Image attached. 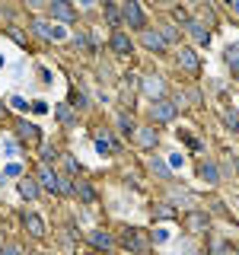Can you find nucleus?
I'll use <instances>...</instances> for the list:
<instances>
[{
	"instance_id": "4be33fe9",
	"label": "nucleus",
	"mask_w": 239,
	"mask_h": 255,
	"mask_svg": "<svg viewBox=\"0 0 239 255\" xmlns=\"http://www.w3.org/2000/svg\"><path fill=\"white\" fill-rule=\"evenodd\" d=\"M74 191H77L80 198H83L86 204H96V191H93L90 185H86V182H77V185H74Z\"/></svg>"
},
{
	"instance_id": "423d86ee",
	"label": "nucleus",
	"mask_w": 239,
	"mask_h": 255,
	"mask_svg": "<svg viewBox=\"0 0 239 255\" xmlns=\"http://www.w3.org/2000/svg\"><path fill=\"white\" fill-rule=\"evenodd\" d=\"M32 29H35L42 38H48V42H64V38H67V29H61V26H51V22H45V19L32 22Z\"/></svg>"
},
{
	"instance_id": "4468645a",
	"label": "nucleus",
	"mask_w": 239,
	"mask_h": 255,
	"mask_svg": "<svg viewBox=\"0 0 239 255\" xmlns=\"http://www.w3.org/2000/svg\"><path fill=\"white\" fill-rule=\"evenodd\" d=\"M185 29H188V35H191V38H195V42H201V45H207V42H211V32H207V29H204V22H198V19H191V22H188V26H185Z\"/></svg>"
},
{
	"instance_id": "dca6fc26",
	"label": "nucleus",
	"mask_w": 239,
	"mask_h": 255,
	"mask_svg": "<svg viewBox=\"0 0 239 255\" xmlns=\"http://www.w3.org/2000/svg\"><path fill=\"white\" fill-rule=\"evenodd\" d=\"M134 137H137V143L140 147H156V128H137V131H134Z\"/></svg>"
},
{
	"instance_id": "1a4fd4ad",
	"label": "nucleus",
	"mask_w": 239,
	"mask_h": 255,
	"mask_svg": "<svg viewBox=\"0 0 239 255\" xmlns=\"http://www.w3.org/2000/svg\"><path fill=\"white\" fill-rule=\"evenodd\" d=\"M175 58H179V67L188 70V74H198V70H201V61H198V54L191 51V48H179Z\"/></svg>"
},
{
	"instance_id": "7c9ffc66",
	"label": "nucleus",
	"mask_w": 239,
	"mask_h": 255,
	"mask_svg": "<svg viewBox=\"0 0 239 255\" xmlns=\"http://www.w3.org/2000/svg\"><path fill=\"white\" fill-rule=\"evenodd\" d=\"M32 112H35V115H45V112H48V102L45 99H32Z\"/></svg>"
},
{
	"instance_id": "393cba45",
	"label": "nucleus",
	"mask_w": 239,
	"mask_h": 255,
	"mask_svg": "<svg viewBox=\"0 0 239 255\" xmlns=\"http://www.w3.org/2000/svg\"><path fill=\"white\" fill-rule=\"evenodd\" d=\"M106 19L112 22V26H118V22H121V13H118L115 3H106Z\"/></svg>"
},
{
	"instance_id": "de8ad7c7",
	"label": "nucleus",
	"mask_w": 239,
	"mask_h": 255,
	"mask_svg": "<svg viewBox=\"0 0 239 255\" xmlns=\"http://www.w3.org/2000/svg\"><path fill=\"white\" fill-rule=\"evenodd\" d=\"M223 3H233V0H223Z\"/></svg>"
},
{
	"instance_id": "20e7f679",
	"label": "nucleus",
	"mask_w": 239,
	"mask_h": 255,
	"mask_svg": "<svg viewBox=\"0 0 239 255\" xmlns=\"http://www.w3.org/2000/svg\"><path fill=\"white\" fill-rule=\"evenodd\" d=\"M16 137H19L26 147H38L42 143V134H38V125H32V122H26V118H19L16 122Z\"/></svg>"
},
{
	"instance_id": "58836bf2",
	"label": "nucleus",
	"mask_w": 239,
	"mask_h": 255,
	"mask_svg": "<svg viewBox=\"0 0 239 255\" xmlns=\"http://www.w3.org/2000/svg\"><path fill=\"white\" fill-rule=\"evenodd\" d=\"M175 19H179V22H185V26H188V22H191V16H188L185 10H175Z\"/></svg>"
},
{
	"instance_id": "7ed1b4c3",
	"label": "nucleus",
	"mask_w": 239,
	"mask_h": 255,
	"mask_svg": "<svg viewBox=\"0 0 239 255\" xmlns=\"http://www.w3.org/2000/svg\"><path fill=\"white\" fill-rule=\"evenodd\" d=\"M175 115H179V102H172V99H153L150 102V118L153 122H172Z\"/></svg>"
},
{
	"instance_id": "c756f323",
	"label": "nucleus",
	"mask_w": 239,
	"mask_h": 255,
	"mask_svg": "<svg viewBox=\"0 0 239 255\" xmlns=\"http://www.w3.org/2000/svg\"><path fill=\"white\" fill-rule=\"evenodd\" d=\"M223 122L230 125V131H239V115H236V112H227V115H223Z\"/></svg>"
},
{
	"instance_id": "5701e85b",
	"label": "nucleus",
	"mask_w": 239,
	"mask_h": 255,
	"mask_svg": "<svg viewBox=\"0 0 239 255\" xmlns=\"http://www.w3.org/2000/svg\"><path fill=\"white\" fill-rule=\"evenodd\" d=\"M58 118H61V125H74V106L64 102V106L58 109Z\"/></svg>"
},
{
	"instance_id": "0eeeda50",
	"label": "nucleus",
	"mask_w": 239,
	"mask_h": 255,
	"mask_svg": "<svg viewBox=\"0 0 239 255\" xmlns=\"http://www.w3.org/2000/svg\"><path fill=\"white\" fill-rule=\"evenodd\" d=\"M182 223H185L188 233H204V230L211 227V217H207L204 211H191V214H185V220H182Z\"/></svg>"
},
{
	"instance_id": "2f4dec72",
	"label": "nucleus",
	"mask_w": 239,
	"mask_h": 255,
	"mask_svg": "<svg viewBox=\"0 0 239 255\" xmlns=\"http://www.w3.org/2000/svg\"><path fill=\"white\" fill-rule=\"evenodd\" d=\"M77 48H83L86 54H93V45H90V38H86V35H77Z\"/></svg>"
},
{
	"instance_id": "6e6552de",
	"label": "nucleus",
	"mask_w": 239,
	"mask_h": 255,
	"mask_svg": "<svg viewBox=\"0 0 239 255\" xmlns=\"http://www.w3.org/2000/svg\"><path fill=\"white\" fill-rule=\"evenodd\" d=\"M109 48L118 54V58H124V54H131V38H127V32H121V29H115L112 32V38H109Z\"/></svg>"
},
{
	"instance_id": "79ce46f5",
	"label": "nucleus",
	"mask_w": 239,
	"mask_h": 255,
	"mask_svg": "<svg viewBox=\"0 0 239 255\" xmlns=\"http://www.w3.org/2000/svg\"><path fill=\"white\" fill-rule=\"evenodd\" d=\"M54 156H58V150H54V147H45V163H51Z\"/></svg>"
},
{
	"instance_id": "a211bd4d",
	"label": "nucleus",
	"mask_w": 239,
	"mask_h": 255,
	"mask_svg": "<svg viewBox=\"0 0 239 255\" xmlns=\"http://www.w3.org/2000/svg\"><path fill=\"white\" fill-rule=\"evenodd\" d=\"M118 131H121L124 137H134V131H137V122H134L131 115H124V112H121V115H118Z\"/></svg>"
},
{
	"instance_id": "f257e3e1",
	"label": "nucleus",
	"mask_w": 239,
	"mask_h": 255,
	"mask_svg": "<svg viewBox=\"0 0 239 255\" xmlns=\"http://www.w3.org/2000/svg\"><path fill=\"white\" fill-rule=\"evenodd\" d=\"M118 243H121L127 252H137V255L150 249V239L143 236V230H137V227H127V230H121V236H118Z\"/></svg>"
},
{
	"instance_id": "f704fd0d",
	"label": "nucleus",
	"mask_w": 239,
	"mask_h": 255,
	"mask_svg": "<svg viewBox=\"0 0 239 255\" xmlns=\"http://www.w3.org/2000/svg\"><path fill=\"white\" fill-rule=\"evenodd\" d=\"M156 217H163V220H166V217H172V207H166V204H159V207H156Z\"/></svg>"
},
{
	"instance_id": "cd10ccee",
	"label": "nucleus",
	"mask_w": 239,
	"mask_h": 255,
	"mask_svg": "<svg viewBox=\"0 0 239 255\" xmlns=\"http://www.w3.org/2000/svg\"><path fill=\"white\" fill-rule=\"evenodd\" d=\"M175 134H179V137H182V140H185V143H188V147H191V150H201V140H195V137H191V134H188V131H182V128H179V131H175Z\"/></svg>"
},
{
	"instance_id": "4c0bfd02",
	"label": "nucleus",
	"mask_w": 239,
	"mask_h": 255,
	"mask_svg": "<svg viewBox=\"0 0 239 255\" xmlns=\"http://www.w3.org/2000/svg\"><path fill=\"white\" fill-rule=\"evenodd\" d=\"M159 35H163L166 42H172V38H175V29H172V26H163V32H159Z\"/></svg>"
},
{
	"instance_id": "9d476101",
	"label": "nucleus",
	"mask_w": 239,
	"mask_h": 255,
	"mask_svg": "<svg viewBox=\"0 0 239 255\" xmlns=\"http://www.w3.org/2000/svg\"><path fill=\"white\" fill-rule=\"evenodd\" d=\"M35 179H38V185H42V188H48V191H58V172H54L48 163L38 166V175H35Z\"/></svg>"
},
{
	"instance_id": "f8f14e48",
	"label": "nucleus",
	"mask_w": 239,
	"mask_h": 255,
	"mask_svg": "<svg viewBox=\"0 0 239 255\" xmlns=\"http://www.w3.org/2000/svg\"><path fill=\"white\" fill-rule=\"evenodd\" d=\"M22 227H26L29 236H35V239L45 236V220L38 217V214H26V217H22Z\"/></svg>"
},
{
	"instance_id": "72a5a7b5",
	"label": "nucleus",
	"mask_w": 239,
	"mask_h": 255,
	"mask_svg": "<svg viewBox=\"0 0 239 255\" xmlns=\"http://www.w3.org/2000/svg\"><path fill=\"white\" fill-rule=\"evenodd\" d=\"M3 175H22V166H19V163H10V166L3 169Z\"/></svg>"
},
{
	"instance_id": "39448f33",
	"label": "nucleus",
	"mask_w": 239,
	"mask_h": 255,
	"mask_svg": "<svg viewBox=\"0 0 239 255\" xmlns=\"http://www.w3.org/2000/svg\"><path fill=\"white\" fill-rule=\"evenodd\" d=\"M48 13H51L54 19H61V22H74L77 19V10H74L70 0H48Z\"/></svg>"
},
{
	"instance_id": "6ab92c4d",
	"label": "nucleus",
	"mask_w": 239,
	"mask_h": 255,
	"mask_svg": "<svg viewBox=\"0 0 239 255\" xmlns=\"http://www.w3.org/2000/svg\"><path fill=\"white\" fill-rule=\"evenodd\" d=\"M223 58H227L230 70H233V74H239V45H227V48H223Z\"/></svg>"
},
{
	"instance_id": "2eb2a0df",
	"label": "nucleus",
	"mask_w": 239,
	"mask_h": 255,
	"mask_svg": "<svg viewBox=\"0 0 239 255\" xmlns=\"http://www.w3.org/2000/svg\"><path fill=\"white\" fill-rule=\"evenodd\" d=\"M198 172H201V179L207 182V185H217L220 182V169H217V163H211V159H204Z\"/></svg>"
},
{
	"instance_id": "a18cd8bd",
	"label": "nucleus",
	"mask_w": 239,
	"mask_h": 255,
	"mask_svg": "<svg viewBox=\"0 0 239 255\" xmlns=\"http://www.w3.org/2000/svg\"><path fill=\"white\" fill-rule=\"evenodd\" d=\"M0 67H3V54H0Z\"/></svg>"
},
{
	"instance_id": "b1692460",
	"label": "nucleus",
	"mask_w": 239,
	"mask_h": 255,
	"mask_svg": "<svg viewBox=\"0 0 239 255\" xmlns=\"http://www.w3.org/2000/svg\"><path fill=\"white\" fill-rule=\"evenodd\" d=\"M70 106H74V109H86V106H90V102H86V93L83 90H74V96H70Z\"/></svg>"
},
{
	"instance_id": "f3484780",
	"label": "nucleus",
	"mask_w": 239,
	"mask_h": 255,
	"mask_svg": "<svg viewBox=\"0 0 239 255\" xmlns=\"http://www.w3.org/2000/svg\"><path fill=\"white\" fill-rule=\"evenodd\" d=\"M143 93H147L150 96V99H153V96H156V99H159V93H163V80H159L156 74H150V77H143Z\"/></svg>"
},
{
	"instance_id": "c85d7f7f",
	"label": "nucleus",
	"mask_w": 239,
	"mask_h": 255,
	"mask_svg": "<svg viewBox=\"0 0 239 255\" xmlns=\"http://www.w3.org/2000/svg\"><path fill=\"white\" fill-rule=\"evenodd\" d=\"M153 172L159 175V179H169V166H166L163 159H153Z\"/></svg>"
},
{
	"instance_id": "aec40b11",
	"label": "nucleus",
	"mask_w": 239,
	"mask_h": 255,
	"mask_svg": "<svg viewBox=\"0 0 239 255\" xmlns=\"http://www.w3.org/2000/svg\"><path fill=\"white\" fill-rule=\"evenodd\" d=\"M90 243H93V246H99V249H109L115 239H112L106 230H93V233H90Z\"/></svg>"
},
{
	"instance_id": "37998d69",
	"label": "nucleus",
	"mask_w": 239,
	"mask_h": 255,
	"mask_svg": "<svg viewBox=\"0 0 239 255\" xmlns=\"http://www.w3.org/2000/svg\"><path fill=\"white\" fill-rule=\"evenodd\" d=\"M77 3H83V6H90V3H96V0H77Z\"/></svg>"
},
{
	"instance_id": "c9c22d12",
	"label": "nucleus",
	"mask_w": 239,
	"mask_h": 255,
	"mask_svg": "<svg viewBox=\"0 0 239 255\" xmlns=\"http://www.w3.org/2000/svg\"><path fill=\"white\" fill-rule=\"evenodd\" d=\"M169 163L175 166V169H182V166H185V156H179V153H172V156H169Z\"/></svg>"
},
{
	"instance_id": "ea45409f",
	"label": "nucleus",
	"mask_w": 239,
	"mask_h": 255,
	"mask_svg": "<svg viewBox=\"0 0 239 255\" xmlns=\"http://www.w3.org/2000/svg\"><path fill=\"white\" fill-rule=\"evenodd\" d=\"M26 3L32 6V10H42V6H48V0H26Z\"/></svg>"
},
{
	"instance_id": "f03ea898",
	"label": "nucleus",
	"mask_w": 239,
	"mask_h": 255,
	"mask_svg": "<svg viewBox=\"0 0 239 255\" xmlns=\"http://www.w3.org/2000/svg\"><path fill=\"white\" fill-rule=\"evenodd\" d=\"M121 19H124L131 29H137V32L147 29V19H143V10H140L137 0H124V3H121Z\"/></svg>"
},
{
	"instance_id": "c03bdc74",
	"label": "nucleus",
	"mask_w": 239,
	"mask_h": 255,
	"mask_svg": "<svg viewBox=\"0 0 239 255\" xmlns=\"http://www.w3.org/2000/svg\"><path fill=\"white\" fill-rule=\"evenodd\" d=\"M230 6H233V10H236V13H239V0H233V3H230Z\"/></svg>"
},
{
	"instance_id": "bb28decb",
	"label": "nucleus",
	"mask_w": 239,
	"mask_h": 255,
	"mask_svg": "<svg viewBox=\"0 0 239 255\" xmlns=\"http://www.w3.org/2000/svg\"><path fill=\"white\" fill-rule=\"evenodd\" d=\"M58 191L61 195H70V191H74V182H70L67 175H58Z\"/></svg>"
},
{
	"instance_id": "473e14b6",
	"label": "nucleus",
	"mask_w": 239,
	"mask_h": 255,
	"mask_svg": "<svg viewBox=\"0 0 239 255\" xmlns=\"http://www.w3.org/2000/svg\"><path fill=\"white\" fill-rule=\"evenodd\" d=\"M0 255H22V252H19V246H13V243H6V246H3V249H0Z\"/></svg>"
},
{
	"instance_id": "09e8293b",
	"label": "nucleus",
	"mask_w": 239,
	"mask_h": 255,
	"mask_svg": "<svg viewBox=\"0 0 239 255\" xmlns=\"http://www.w3.org/2000/svg\"><path fill=\"white\" fill-rule=\"evenodd\" d=\"M217 255H223V252H217Z\"/></svg>"
},
{
	"instance_id": "412c9836",
	"label": "nucleus",
	"mask_w": 239,
	"mask_h": 255,
	"mask_svg": "<svg viewBox=\"0 0 239 255\" xmlns=\"http://www.w3.org/2000/svg\"><path fill=\"white\" fill-rule=\"evenodd\" d=\"M96 153H99V156H112V153H115V143L102 134V137H96Z\"/></svg>"
},
{
	"instance_id": "ddd939ff",
	"label": "nucleus",
	"mask_w": 239,
	"mask_h": 255,
	"mask_svg": "<svg viewBox=\"0 0 239 255\" xmlns=\"http://www.w3.org/2000/svg\"><path fill=\"white\" fill-rule=\"evenodd\" d=\"M38 191H42V185H38V179H29V175H22L19 179V195L29 198V201H35Z\"/></svg>"
},
{
	"instance_id": "9b49d317",
	"label": "nucleus",
	"mask_w": 239,
	"mask_h": 255,
	"mask_svg": "<svg viewBox=\"0 0 239 255\" xmlns=\"http://www.w3.org/2000/svg\"><path fill=\"white\" fill-rule=\"evenodd\" d=\"M140 45L150 48V51H166V38L159 35V32H150V29L140 32Z\"/></svg>"
},
{
	"instance_id": "e433bc0d",
	"label": "nucleus",
	"mask_w": 239,
	"mask_h": 255,
	"mask_svg": "<svg viewBox=\"0 0 239 255\" xmlns=\"http://www.w3.org/2000/svg\"><path fill=\"white\" fill-rule=\"evenodd\" d=\"M166 239H169V230H156L153 233V243H166Z\"/></svg>"
},
{
	"instance_id": "49530a36",
	"label": "nucleus",
	"mask_w": 239,
	"mask_h": 255,
	"mask_svg": "<svg viewBox=\"0 0 239 255\" xmlns=\"http://www.w3.org/2000/svg\"><path fill=\"white\" fill-rule=\"evenodd\" d=\"M236 172H239V159H236Z\"/></svg>"
},
{
	"instance_id": "a19ab883",
	"label": "nucleus",
	"mask_w": 239,
	"mask_h": 255,
	"mask_svg": "<svg viewBox=\"0 0 239 255\" xmlns=\"http://www.w3.org/2000/svg\"><path fill=\"white\" fill-rule=\"evenodd\" d=\"M3 147H6V156H16V153H19V150H16V143H13V140H6Z\"/></svg>"
},
{
	"instance_id": "a878e982",
	"label": "nucleus",
	"mask_w": 239,
	"mask_h": 255,
	"mask_svg": "<svg viewBox=\"0 0 239 255\" xmlns=\"http://www.w3.org/2000/svg\"><path fill=\"white\" fill-rule=\"evenodd\" d=\"M10 106H13L16 112H29V109H32V102H26L22 96H10Z\"/></svg>"
}]
</instances>
